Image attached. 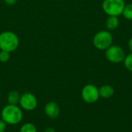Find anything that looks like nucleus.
<instances>
[{
  "mask_svg": "<svg viewBox=\"0 0 132 132\" xmlns=\"http://www.w3.org/2000/svg\"><path fill=\"white\" fill-rule=\"evenodd\" d=\"M1 119L9 125H16L19 124L23 118L22 110L18 105L7 104L1 111Z\"/></svg>",
  "mask_w": 132,
  "mask_h": 132,
  "instance_id": "1",
  "label": "nucleus"
},
{
  "mask_svg": "<svg viewBox=\"0 0 132 132\" xmlns=\"http://www.w3.org/2000/svg\"><path fill=\"white\" fill-rule=\"evenodd\" d=\"M19 43V37L12 32L5 31L0 34V49L1 50L12 52L17 49Z\"/></svg>",
  "mask_w": 132,
  "mask_h": 132,
  "instance_id": "2",
  "label": "nucleus"
},
{
  "mask_svg": "<svg viewBox=\"0 0 132 132\" xmlns=\"http://www.w3.org/2000/svg\"><path fill=\"white\" fill-rule=\"evenodd\" d=\"M113 43V35L108 30L98 31L93 38L94 46L99 50H106Z\"/></svg>",
  "mask_w": 132,
  "mask_h": 132,
  "instance_id": "3",
  "label": "nucleus"
},
{
  "mask_svg": "<svg viewBox=\"0 0 132 132\" xmlns=\"http://www.w3.org/2000/svg\"><path fill=\"white\" fill-rule=\"evenodd\" d=\"M125 5V0H104L102 9L108 15L119 16L122 15Z\"/></svg>",
  "mask_w": 132,
  "mask_h": 132,
  "instance_id": "4",
  "label": "nucleus"
},
{
  "mask_svg": "<svg viewBox=\"0 0 132 132\" xmlns=\"http://www.w3.org/2000/svg\"><path fill=\"white\" fill-rule=\"evenodd\" d=\"M125 53L118 45H111L105 50V57L111 63H120L124 61Z\"/></svg>",
  "mask_w": 132,
  "mask_h": 132,
  "instance_id": "5",
  "label": "nucleus"
},
{
  "mask_svg": "<svg viewBox=\"0 0 132 132\" xmlns=\"http://www.w3.org/2000/svg\"><path fill=\"white\" fill-rule=\"evenodd\" d=\"M81 97L87 104H94L100 98L99 88L92 84L85 85L81 90Z\"/></svg>",
  "mask_w": 132,
  "mask_h": 132,
  "instance_id": "6",
  "label": "nucleus"
},
{
  "mask_svg": "<svg viewBox=\"0 0 132 132\" xmlns=\"http://www.w3.org/2000/svg\"><path fill=\"white\" fill-rule=\"evenodd\" d=\"M19 104L22 110L26 111H32L36 108L38 101L37 98L33 94L26 92L21 95Z\"/></svg>",
  "mask_w": 132,
  "mask_h": 132,
  "instance_id": "7",
  "label": "nucleus"
},
{
  "mask_svg": "<svg viewBox=\"0 0 132 132\" xmlns=\"http://www.w3.org/2000/svg\"><path fill=\"white\" fill-rule=\"evenodd\" d=\"M60 107L54 101H50L46 104L44 107V112L46 115L52 119L56 118L60 114Z\"/></svg>",
  "mask_w": 132,
  "mask_h": 132,
  "instance_id": "8",
  "label": "nucleus"
},
{
  "mask_svg": "<svg viewBox=\"0 0 132 132\" xmlns=\"http://www.w3.org/2000/svg\"><path fill=\"white\" fill-rule=\"evenodd\" d=\"M119 25H120V19L118 16L108 15L105 21V26L107 28V30L110 32L118 29Z\"/></svg>",
  "mask_w": 132,
  "mask_h": 132,
  "instance_id": "9",
  "label": "nucleus"
},
{
  "mask_svg": "<svg viewBox=\"0 0 132 132\" xmlns=\"http://www.w3.org/2000/svg\"><path fill=\"white\" fill-rule=\"evenodd\" d=\"M114 94V88L109 84H104L99 88V94L100 97L104 99L111 98Z\"/></svg>",
  "mask_w": 132,
  "mask_h": 132,
  "instance_id": "10",
  "label": "nucleus"
},
{
  "mask_svg": "<svg viewBox=\"0 0 132 132\" xmlns=\"http://www.w3.org/2000/svg\"><path fill=\"white\" fill-rule=\"evenodd\" d=\"M21 94L17 90H11L7 96V101L9 104L18 105L19 103Z\"/></svg>",
  "mask_w": 132,
  "mask_h": 132,
  "instance_id": "11",
  "label": "nucleus"
},
{
  "mask_svg": "<svg viewBox=\"0 0 132 132\" xmlns=\"http://www.w3.org/2000/svg\"><path fill=\"white\" fill-rule=\"evenodd\" d=\"M19 132H37V128L32 123L26 122L20 127Z\"/></svg>",
  "mask_w": 132,
  "mask_h": 132,
  "instance_id": "12",
  "label": "nucleus"
},
{
  "mask_svg": "<svg viewBox=\"0 0 132 132\" xmlns=\"http://www.w3.org/2000/svg\"><path fill=\"white\" fill-rule=\"evenodd\" d=\"M122 15L128 20H132V3L125 5Z\"/></svg>",
  "mask_w": 132,
  "mask_h": 132,
  "instance_id": "13",
  "label": "nucleus"
},
{
  "mask_svg": "<svg viewBox=\"0 0 132 132\" xmlns=\"http://www.w3.org/2000/svg\"><path fill=\"white\" fill-rule=\"evenodd\" d=\"M125 67L130 72H132V53H130L127 56H125V60L123 61Z\"/></svg>",
  "mask_w": 132,
  "mask_h": 132,
  "instance_id": "14",
  "label": "nucleus"
},
{
  "mask_svg": "<svg viewBox=\"0 0 132 132\" xmlns=\"http://www.w3.org/2000/svg\"><path fill=\"white\" fill-rule=\"evenodd\" d=\"M9 58H10L9 52L1 50V52H0V62L5 63V62H7L9 60Z\"/></svg>",
  "mask_w": 132,
  "mask_h": 132,
  "instance_id": "15",
  "label": "nucleus"
},
{
  "mask_svg": "<svg viewBox=\"0 0 132 132\" xmlns=\"http://www.w3.org/2000/svg\"><path fill=\"white\" fill-rule=\"evenodd\" d=\"M7 128V125L2 120L0 119V132H5Z\"/></svg>",
  "mask_w": 132,
  "mask_h": 132,
  "instance_id": "16",
  "label": "nucleus"
},
{
  "mask_svg": "<svg viewBox=\"0 0 132 132\" xmlns=\"http://www.w3.org/2000/svg\"><path fill=\"white\" fill-rule=\"evenodd\" d=\"M17 0H4V2L7 4V5H14L15 2H16Z\"/></svg>",
  "mask_w": 132,
  "mask_h": 132,
  "instance_id": "17",
  "label": "nucleus"
},
{
  "mask_svg": "<svg viewBox=\"0 0 132 132\" xmlns=\"http://www.w3.org/2000/svg\"><path fill=\"white\" fill-rule=\"evenodd\" d=\"M128 49L130 50V52L132 53V37L130 38V39L128 40Z\"/></svg>",
  "mask_w": 132,
  "mask_h": 132,
  "instance_id": "18",
  "label": "nucleus"
},
{
  "mask_svg": "<svg viewBox=\"0 0 132 132\" xmlns=\"http://www.w3.org/2000/svg\"><path fill=\"white\" fill-rule=\"evenodd\" d=\"M44 132H56V130H55L53 128L49 127V128H46L45 129Z\"/></svg>",
  "mask_w": 132,
  "mask_h": 132,
  "instance_id": "19",
  "label": "nucleus"
},
{
  "mask_svg": "<svg viewBox=\"0 0 132 132\" xmlns=\"http://www.w3.org/2000/svg\"><path fill=\"white\" fill-rule=\"evenodd\" d=\"M0 52H1V49H0Z\"/></svg>",
  "mask_w": 132,
  "mask_h": 132,
  "instance_id": "20",
  "label": "nucleus"
}]
</instances>
